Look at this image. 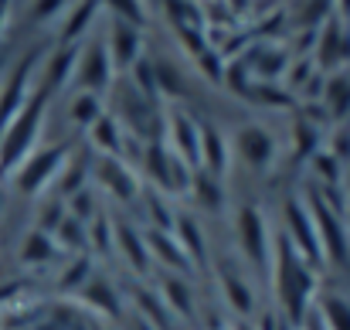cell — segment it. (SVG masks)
Wrapping results in <instances>:
<instances>
[{"label":"cell","instance_id":"6da1fadb","mask_svg":"<svg viewBox=\"0 0 350 330\" xmlns=\"http://www.w3.org/2000/svg\"><path fill=\"white\" fill-rule=\"evenodd\" d=\"M272 286H275V300H279V314L299 330L306 314L313 310V296H317V269L289 245L286 235L272 238Z\"/></svg>","mask_w":350,"mask_h":330},{"label":"cell","instance_id":"7a4b0ae2","mask_svg":"<svg viewBox=\"0 0 350 330\" xmlns=\"http://www.w3.org/2000/svg\"><path fill=\"white\" fill-rule=\"evenodd\" d=\"M51 96L44 86L31 89V99L24 103V110L14 116V123L3 129L0 136V177L14 174L34 150H38V136H41V126H44V116L51 106Z\"/></svg>","mask_w":350,"mask_h":330},{"label":"cell","instance_id":"3957f363","mask_svg":"<svg viewBox=\"0 0 350 330\" xmlns=\"http://www.w3.org/2000/svg\"><path fill=\"white\" fill-rule=\"evenodd\" d=\"M303 205H306L310 218L317 225V235H320V245H323V259L334 262V266H350V218L330 212L320 201V194L313 191V184L306 188Z\"/></svg>","mask_w":350,"mask_h":330},{"label":"cell","instance_id":"277c9868","mask_svg":"<svg viewBox=\"0 0 350 330\" xmlns=\"http://www.w3.org/2000/svg\"><path fill=\"white\" fill-rule=\"evenodd\" d=\"M72 147L68 143H51V147H38L17 170H14V188L24 198H38L44 194V188H51L62 174V167L68 164Z\"/></svg>","mask_w":350,"mask_h":330},{"label":"cell","instance_id":"5b68a950","mask_svg":"<svg viewBox=\"0 0 350 330\" xmlns=\"http://www.w3.org/2000/svg\"><path fill=\"white\" fill-rule=\"evenodd\" d=\"M41 58H44V48H31L7 75H0V136L14 123V116L24 110V103L31 99V82H34Z\"/></svg>","mask_w":350,"mask_h":330},{"label":"cell","instance_id":"8992f818","mask_svg":"<svg viewBox=\"0 0 350 330\" xmlns=\"http://www.w3.org/2000/svg\"><path fill=\"white\" fill-rule=\"evenodd\" d=\"M143 164H146V174H150V181H153V188H157L160 194H184V191L191 188V174H194V170H191L163 140H150V143H146Z\"/></svg>","mask_w":350,"mask_h":330},{"label":"cell","instance_id":"52a82bcc","mask_svg":"<svg viewBox=\"0 0 350 330\" xmlns=\"http://www.w3.org/2000/svg\"><path fill=\"white\" fill-rule=\"evenodd\" d=\"M282 218H286V238H289V245L320 272L323 266H327V259H323V245H320V235H317V225L310 218V212H306V205H303V198H286V205H282Z\"/></svg>","mask_w":350,"mask_h":330},{"label":"cell","instance_id":"ba28073f","mask_svg":"<svg viewBox=\"0 0 350 330\" xmlns=\"http://www.w3.org/2000/svg\"><path fill=\"white\" fill-rule=\"evenodd\" d=\"M116 82V68L109 62V51H106V41H89L82 51H79V62H75V86L82 92H92V96H103L109 92Z\"/></svg>","mask_w":350,"mask_h":330},{"label":"cell","instance_id":"9c48e42d","mask_svg":"<svg viewBox=\"0 0 350 330\" xmlns=\"http://www.w3.org/2000/svg\"><path fill=\"white\" fill-rule=\"evenodd\" d=\"M116 103H119V112H122V123L129 126L133 136H143L146 143L163 136V123H160L163 116H160V106H153L150 99H143L129 82L119 89ZM122 123H119V126H122Z\"/></svg>","mask_w":350,"mask_h":330},{"label":"cell","instance_id":"30bf717a","mask_svg":"<svg viewBox=\"0 0 350 330\" xmlns=\"http://www.w3.org/2000/svg\"><path fill=\"white\" fill-rule=\"evenodd\" d=\"M234 228H238V245H241L245 259H248L252 266H258V269L269 266V259H272V235H269L265 215H262L255 205H245V208L238 212Z\"/></svg>","mask_w":350,"mask_h":330},{"label":"cell","instance_id":"8fae6325","mask_svg":"<svg viewBox=\"0 0 350 330\" xmlns=\"http://www.w3.org/2000/svg\"><path fill=\"white\" fill-rule=\"evenodd\" d=\"M313 62L323 75H334L340 72L344 65H350V31L347 24L334 14L327 24H320V34H317V48H313Z\"/></svg>","mask_w":350,"mask_h":330},{"label":"cell","instance_id":"7c38bea8","mask_svg":"<svg viewBox=\"0 0 350 330\" xmlns=\"http://www.w3.org/2000/svg\"><path fill=\"white\" fill-rule=\"evenodd\" d=\"M92 177L99 181V188L106 194H113L116 201H136L139 198V177L133 174V167L122 160V157H103L96 153L92 160Z\"/></svg>","mask_w":350,"mask_h":330},{"label":"cell","instance_id":"4fadbf2b","mask_svg":"<svg viewBox=\"0 0 350 330\" xmlns=\"http://www.w3.org/2000/svg\"><path fill=\"white\" fill-rule=\"evenodd\" d=\"M191 170L201 167V126L194 123V116L187 112H170L163 123V136H160Z\"/></svg>","mask_w":350,"mask_h":330},{"label":"cell","instance_id":"5bb4252c","mask_svg":"<svg viewBox=\"0 0 350 330\" xmlns=\"http://www.w3.org/2000/svg\"><path fill=\"white\" fill-rule=\"evenodd\" d=\"M245 65H248V75L252 82H279L293 62V51L279 41H255L245 55Z\"/></svg>","mask_w":350,"mask_h":330},{"label":"cell","instance_id":"9a60e30c","mask_svg":"<svg viewBox=\"0 0 350 330\" xmlns=\"http://www.w3.org/2000/svg\"><path fill=\"white\" fill-rule=\"evenodd\" d=\"M106 51H109V62L116 72L133 68V62L143 55V31L122 17H113V27H109V38H106Z\"/></svg>","mask_w":350,"mask_h":330},{"label":"cell","instance_id":"2e32d148","mask_svg":"<svg viewBox=\"0 0 350 330\" xmlns=\"http://www.w3.org/2000/svg\"><path fill=\"white\" fill-rule=\"evenodd\" d=\"M234 147H238L241 160H245L248 167H255V170H269L272 160H275V140H272V133L262 129V126H255V123L238 129Z\"/></svg>","mask_w":350,"mask_h":330},{"label":"cell","instance_id":"e0dca14e","mask_svg":"<svg viewBox=\"0 0 350 330\" xmlns=\"http://www.w3.org/2000/svg\"><path fill=\"white\" fill-rule=\"evenodd\" d=\"M113 249L122 252V259L129 262V269L136 276H150L153 269V259L146 252V242H143V231L136 225H126V221H113Z\"/></svg>","mask_w":350,"mask_h":330},{"label":"cell","instance_id":"ac0fdd59","mask_svg":"<svg viewBox=\"0 0 350 330\" xmlns=\"http://www.w3.org/2000/svg\"><path fill=\"white\" fill-rule=\"evenodd\" d=\"M143 242H146V252L153 262H160L163 269L170 272H194L191 259L184 255L180 242L174 238V231H157V228H146L143 231Z\"/></svg>","mask_w":350,"mask_h":330},{"label":"cell","instance_id":"d6986e66","mask_svg":"<svg viewBox=\"0 0 350 330\" xmlns=\"http://www.w3.org/2000/svg\"><path fill=\"white\" fill-rule=\"evenodd\" d=\"M79 300H82L89 310H96V314H103V317H109V320H119V317H122V296H119V290L113 286V279H106V276H99V272H92V279L79 290Z\"/></svg>","mask_w":350,"mask_h":330},{"label":"cell","instance_id":"ffe728a7","mask_svg":"<svg viewBox=\"0 0 350 330\" xmlns=\"http://www.w3.org/2000/svg\"><path fill=\"white\" fill-rule=\"evenodd\" d=\"M174 238L180 242V249H184V255L191 259V266L194 269H204L208 266V242H204V231H201V225L194 215H174Z\"/></svg>","mask_w":350,"mask_h":330},{"label":"cell","instance_id":"44dd1931","mask_svg":"<svg viewBox=\"0 0 350 330\" xmlns=\"http://www.w3.org/2000/svg\"><path fill=\"white\" fill-rule=\"evenodd\" d=\"M218 286H221L225 303L232 307L238 317L255 314V293H252V286L245 283V276H241L238 269H232L228 262H221V266H218Z\"/></svg>","mask_w":350,"mask_h":330},{"label":"cell","instance_id":"7402d4cb","mask_svg":"<svg viewBox=\"0 0 350 330\" xmlns=\"http://www.w3.org/2000/svg\"><path fill=\"white\" fill-rule=\"evenodd\" d=\"M201 170H208L211 177H221L228 170V143L211 123L201 126Z\"/></svg>","mask_w":350,"mask_h":330},{"label":"cell","instance_id":"603a6c76","mask_svg":"<svg viewBox=\"0 0 350 330\" xmlns=\"http://www.w3.org/2000/svg\"><path fill=\"white\" fill-rule=\"evenodd\" d=\"M75 62H79V45H68V48H58L48 62H44V79L41 86L48 92H58L65 86H72V72H75Z\"/></svg>","mask_w":350,"mask_h":330},{"label":"cell","instance_id":"cb8c5ba5","mask_svg":"<svg viewBox=\"0 0 350 330\" xmlns=\"http://www.w3.org/2000/svg\"><path fill=\"white\" fill-rule=\"evenodd\" d=\"M160 300L170 310V317H184V320L194 317V293H191V286L177 272H170V276L160 279Z\"/></svg>","mask_w":350,"mask_h":330},{"label":"cell","instance_id":"d4e9b609","mask_svg":"<svg viewBox=\"0 0 350 330\" xmlns=\"http://www.w3.org/2000/svg\"><path fill=\"white\" fill-rule=\"evenodd\" d=\"M96 10H99V0H79L68 14H65V21H62V31H58V45L62 48H68V45H79V38L92 27V21H96Z\"/></svg>","mask_w":350,"mask_h":330},{"label":"cell","instance_id":"484cf974","mask_svg":"<svg viewBox=\"0 0 350 330\" xmlns=\"http://www.w3.org/2000/svg\"><path fill=\"white\" fill-rule=\"evenodd\" d=\"M323 112H327V123H337V119H347L350 116V75L344 72H334L327 75V86H323Z\"/></svg>","mask_w":350,"mask_h":330},{"label":"cell","instance_id":"4316f807","mask_svg":"<svg viewBox=\"0 0 350 330\" xmlns=\"http://www.w3.org/2000/svg\"><path fill=\"white\" fill-rule=\"evenodd\" d=\"M89 140L96 147V153L103 157H122V126L113 112H103L92 126H89Z\"/></svg>","mask_w":350,"mask_h":330},{"label":"cell","instance_id":"83f0119b","mask_svg":"<svg viewBox=\"0 0 350 330\" xmlns=\"http://www.w3.org/2000/svg\"><path fill=\"white\" fill-rule=\"evenodd\" d=\"M191 194H194V201L201 205V208H208V212H221L225 208V191H221V177H211L208 170H194L191 174V188H187Z\"/></svg>","mask_w":350,"mask_h":330},{"label":"cell","instance_id":"f1b7e54d","mask_svg":"<svg viewBox=\"0 0 350 330\" xmlns=\"http://www.w3.org/2000/svg\"><path fill=\"white\" fill-rule=\"evenodd\" d=\"M58 255V245L48 231H27L24 242H21V262L24 266H48L51 259Z\"/></svg>","mask_w":350,"mask_h":330},{"label":"cell","instance_id":"f546056e","mask_svg":"<svg viewBox=\"0 0 350 330\" xmlns=\"http://www.w3.org/2000/svg\"><path fill=\"white\" fill-rule=\"evenodd\" d=\"M313 310L327 330H350V300H344L340 293H323Z\"/></svg>","mask_w":350,"mask_h":330},{"label":"cell","instance_id":"4dcf8cb0","mask_svg":"<svg viewBox=\"0 0 350 330\" xmlns=\"http://www.w3.org/2000/svg\"><path fill=\"white\" fill-rule=\"evenodd\" d=\"M51 238H55L58 249H65V252H72V255L89 252V231H85V221L72 218V215L62 218V225L51 231Z\"/></svg>","mask_w":350,"mask_h":330},{"label":"cell","instance_id":"1f68e13d","mask_svg":"<svg viewBox=\"0 0 350 330\" xmlns=\"http://www.w3.org/2000/svg\"><path fill=\"white\" fill-rule=\"evenodd\" d=\"M92 272H96V266H92V255L89 252H82V255H72V262L62 269V276H58V293H79L89 279H92Z\"/></svg>","mask_w":350,"mask_h":330},{"label":"cell","instance_id":"d6a6232c","mask_svg":"<svg viewBox=\"0 0 350 330\" xmlns=\"http://www.w3.org/2000/svg\"><path fill=\"white\" fill-rule=\"evenodd\" d=\"M129 86L143 96V99H150L153 106H160V89H157V72H153V58H146V55H139L136 62H133V68H129Z\"/></svg>","mask_w":350,"mask_h":330},{"label":"cell","instance_id":"836d02e7","mask_svg":"<svg viewBox=\"0 0 350 330\" xmlns=\"http://www.w3.org/2000/svg\"><path fill=\"white\" fill-rule=\"evenodd\" d=\"M89 174H92V164L85 160V157H79L75 164H72V157H68V164L62 167V174H58V198L62 201H68L75 191H82V188H89L85 181H89Z\"/></svg>","mask_w":350,"mask_h":330},{"label":"cell","instance_id":"e575fe53","mask_svg":"<svg viewBox=\"0 0 350 330\" xmlns=\"http://www.w3.org/2000/svg\"><path fill=\"white\" fill-rule=\"evenodd\" d=\"M241 99H252V103H258V106H272V110H286V106H293V92H289L286 86H275V82H252V86L245 89Z\"/></svg>","mask_w":350,"mask_h":330},{"label":"cell","instance_id":"d590c367","mask_svg":"<svg viewBox=\"0 0 350 330\" xmlns=\"http://www.w3.org/2000/svg\"><path fill=\"white\" fill-rule=\"evenodd\" d=\"M293 143H296V157H313L320 147H323V136H320V123L317 119H306L299 116L296 126H293Z\"/></svg>","mask_w":350,"mask_h":330},{"label":"cell","instance_id":"8d00e7d4","mask_svg":"<svg viewBox=\"0 0 350 330\" xmlns=\"http://www.w3.org/2000/svg\"><path fill=\"white\" fill-rule=\"evenodd\" d=\"M153 72H157L160 99H180V96H184V75H180V68H177L170 58L153 62Z\"/></svg>","mask_w":350,"mask_h":330},{"label":"cell","instance_id":"74e56055","mask_svg":"<svg viewBox=\"0 0 350 330\" xmlns=\"http://www.w3.org/2000/svg\"><path fill=\"white\" fill-rule=\"evenodd\" d=\"M310 164H313V174H317V184H330V188H337V184H344V164L327 150V147H320L313 157H310Z\"/></svg>","mask_w":350,"mask_h":330},{"label":"cell","instance_id":"f35d334b","mask_svg":"<svg viewBox=\"0 0 350 330\" xmlns=\"http://www.w3.org/2000/svg\"><path fill=\"white\" fill-rule=\"evenodd\" d=\"M136 307H139L143 320L153 330H170V310L163 307L160 296H153V293H146V290H136Z\"/></svg>","mask_w":350,"mask_h":330},{"label":"cell","instance_id":"ab89813d","mask_svg":"<svg viewBox=\"0 0 350 330\" xmlns=\"http://www.w3.org/2000/svg\"><path fill=\"white\" fill-rule=\"evenodd\" d=\"M72 123L75 126H82V129H89L99 116H103V103H99V96H92V92H79L75 99H72Z\"/></svg>","mask_w":350,"mask_h":330},{"label":"cell","instance_id":"60d3db41","mask_svg":"<svg viewBox=\"0 0 350 330\" xmlns=\"http://www.w3.org/2000/svg\"><path fill=\"white\" fill-rule=\"evenodd\" d=\"M85 231H89V249H96V252H103V255H113V252H116V249H113V221L106 218L103 212L85 225Z\"/></svg>","mask_w":350,"mask_h":330},{"label":"cell","instance_id":"b9f144b4","mask_svg":"<svg viewBox=\"0 0 350 330\" xmlns=\"http://www.w3.org/2000/svg\"><path fill=\"white\" fill-rule=\"evenodd\" d=\"M65 208H68V215L72 218H79V221H89L99 215V205H96V191L92 188H82V191H75L68 201H65Z\"/></svg>","mask_w":350,"mask_h":330},{"label":"cell","instance_id":"7bdbcfd3","mask_svg":"<svg viewBox=\"0 0 350 330\" xmlns=\"http://www.w3.org/2000/svg\"><path fill=\"white\" fill-rule=\"evenodd\" d=\"M146 212H150V221H153L157 231H170V228H174V215H177V212L167 208V198H163L160 191H150V194H146Z\"/></svg>","mask_w":350,"mask_h":330},{"label":"cell","instance_id":"ee69618b","mask_svg":"<svg viewBox=\"0 0 350 330\" xmlns=\"http://www.w3.org/2000/svg\"><path fill=\"white\" fill-rule=\"evenodd\" d=\"M330 17H334V0H306L303 14H299V24L320 31V24H327Z\"/></svg>","mask_w":350,"mask_h":330},{"label":"cell","instance_id":"f6af8a7d","mask_svg":"<svg viewBox=\"0 0 350 330\" xmlns=\"http://www.w3.org/2000/svg\"><path fill=\"white\" fill-rule=\"evenodd\" d=\"M313 72H317V62H313V55L289 62V68H286V89H289V92H299Z\"/></svg>","mask_w":350,"mask_h":330},{"label":"cell","instance_id":"bcb514c9","mask_svg":"<svg viewBox=\"0 0 350 330\" xmlns=\"http://www.w3.org/2000/svg\"><path fill=\"white\" fill-rule=\"evenodd\" d=\"M68 215V208H65V201L62 198H51L48 205H41V212H38V231H55L58 225H62V218Z\"/></svg>","mask_w":350,"mask_h":330},{"label":"cell","instance_id":"7dc6e473","mask_svg":"<svg viewBox=\"0 0 350 330\" xmlns=\"http://www.w3.org/2000/svg\"><path fill=\"white\" fill-rule=\"evenodd\" d=\"M198 65H201V75H208L215 86L225 82V58L218 55V48H204V51L198 55Z\"/></svg>","mask_w":350,"mask_h":330},{"label":"cell","instance_id":"c3c4849f","mask_svg":"<svg viewBox=\"0 0 350 330\" xmlns=\"http://www.w3.org/2000/svg\"><path fill=\"white\" fill-rule=\"evenodd\" d=\"M106 7L122 17V21H129V24H136V27H143L146 24V10H143V0H106Z\"/></svg>","mask_w":350,"mask_h":330},{"label":"cell","instance_id":"681fc988","mask_svg":"<svg viewBox=\"0 0 350 330\" xmlns=\"http://www.w3.org/2000/svg\"><path fill=\"white\" fill-rule=\"evenodd\" d=\"M24 293H27V279H14V283L0 286V314H10L14 307H21Z\"/></svg>","mask_w":350,"mask_h":330},{"label":"cell","instance_id":"f907efd6","mask_svg":"<svg viewBox=\"0 0 350 330\" xmlns=\"http://www.w3.org/2000/svg\"><path fill=\"white\" fill-rule=\"evenodd\" d=\"M323 86H327V75H323V72L317 68V72H313V75L306 79V86L299 89V96L306 99V106H313L317 99H323Z\"/></svg>","mask_w":350,"mask_h":330},{"label":"cell","instance_id":"816d5d0a","mask_svg":"<svg viewBox=\"0 0 350 330\" xmlns=\"http://www.w3.org/2000/svg\"><path fill=\"white\" fill-rule=\"evenodd\" d=\"M65 3L68 0H34L31 3V17L34 21H51V17H58L65 10Z\"/></svg>","mask_w":350,"mask_h":330},{"label":"cell","instance_id":"f5cc1de1","mask_svg":"<svg viewBox=\"0 0 350 330\" xmlns=\"http://www.w3.org/2000/svg\"><path fill=\"white\" fill-rule=\"evenodd\" d=\"M344 167H350V129H337L334 136H330V147H327Z\"/></svg>","mask_w":350,"mask_h":330},{"label":"cell","instance_id":"db71d44e","mask_svg":"<svg viewBox=\"0 0 350 330\" xmlns=\"http://www.w3.org/2000/svg\"><path fill=\"white\" fill-rule=\"evenodd\" d=\"M255 330H296V327H293V324H289V320H286L279 310H265Z\"/></svg>","mask_w":350,"mask_h":330},{"label":"cell","instance_id":"11a10c76","mask_svg":"<svg viewBox=\"0 0 350 330\" xmlns=\"http://www.w3.org/2000/svg\"><path fill=\"white\" fill-rule=\"evenodd\" d=\"M334 14L347 24V17H350V0H334Z\"/></svg>","mask_w":350,"mask_h":330},{"label":"cell","instance_id":"9f6ffc18","mask_svg":"<svg viewBox=\"0 0 350 330\" xmlns=\"http://www.w3.org/2000/svg\"><path fill=\"white\" fill-rule=\"evenodd\" d=\"M303 330H327V327L320 324V317H317V310H310V314H306V320H303Z\"/></svg>","mask_w":350,"mask_h":330},{"label":"cell","instance_id":"6f0895ef","mask_svg":"<svg viewBox=\"0 0 350 330\" xmlns=\"http://www.w3.org/2000/svg\"><path fill=\"white\" fill-rule=\"evenodd\" d=\"M7 17H10V0H0V34L7 27Z\"/></svg>","mask_w":350,"mask_h":330},{"label":"cell","instance_id":"680465c9","mask_svg":"<svg viewBox=\"0 0 350 330\" xmlns=\"http://www.w3.org/2000/svg\"><path fill=\"white\" fill-rule=\"evenodd\" d=\"M65 330H89V327H85V324H79V320H75V324H68V327H65Z\"/></svg>","mask_w":350,"mask_h":330},{"label":"cell","instance_id":"91938a15","mask_svg":"<svg viewBox=\"0 0 350 330\" xmlns=\"http://www.w3.org/2000/svg\"><path fill=\"white\" fill-rule=\"evenodd\" d=\"M344 191H347V205H350V170H347V184H344Z\"/></svg>","mask_w":350,"mask_h":330},{"label":"cell","instance_id":"94428289","mask_svg":"<svg viewBox=\"0 0 350 330\" xmlns=\"http://www.w3.org/2000/svg\"><path fill=\"white\" fill-rule=\"evenodd\" d=\"M234 330H255V327H252V324H238Z\"/></svg>","mask_w":350,"mask_h":330},{"label":"cell","instance_id":"6125c7cd","mask_svg":"<svg viewBox=\"0 0 350 330\" xmlns=\"http://www.w3.org/2000/svg\"><path fill=\"white\" fill-rule=\"evenodd\" d=\"M0 75H3V68H0Z\"/></svg>","mask_w":350,"mask_h":330}]
</instances>
